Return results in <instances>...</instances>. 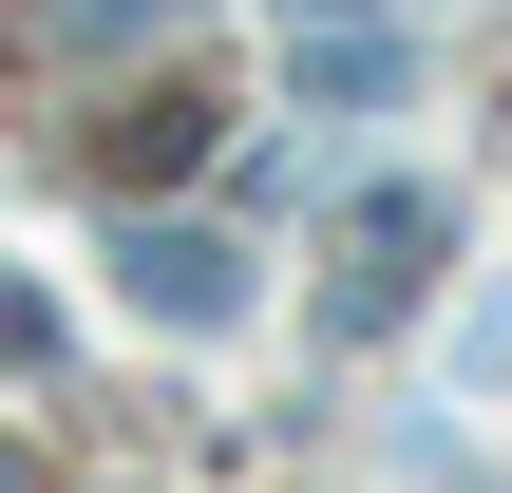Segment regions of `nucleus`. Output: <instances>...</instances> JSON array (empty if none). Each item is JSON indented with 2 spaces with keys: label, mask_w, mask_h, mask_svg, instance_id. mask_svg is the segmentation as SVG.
Instances as JSON below:
<instances>
[{
  "label": "nucleus",
  "mask_w": 512,
  "mask_h": 493,
  "mask_svg": "<svg viewBox=\"0 0 512 493\" xmlns=\"http://www.w3.org/2000/svg\"><path fill=\"white\" fill-rule=\"evenodd\" d=\"M190 152H209L190 95H133V114H114V171H190Z\"/></svg>",
  "instance_id": "obj_3"
},
{
  "label": "nucleus",
  "mask_w": 512,
  "mask_h": 493,
  "mask_svg": "<svg viewBox=\"0 0 512 493\" xmlns=\"http://www.w3.org/2000/svg\"><path fill=\"white\" fill-rule=\"evenodd\" d=\"M38 19H57V38H95V57H114V38H171V19H190V0H38Z\"/></svg>",
  "instance_id": "obj_5"
},
{
  "label": "nucleus",
  "mask_w": 512,
  "mask_h": 493,
  "mask_svg": "<svg viewBox=\"0 0 512 493\" xmlns=\"http://www.w3.org/2000/svg\"><path fill=\"white\" fill-rule=\"evenodd\" d=\"M285 19H304V0H285Z\"/></svg>",
  "instance_id": "obj_6"
},
{
  "label": "nucleus",
  "mask_w": 512,
  "mask_h": 493,
  "mask_svg": "<svg viewBox=\"0 0 512 493\" xmlns=\"http://www.w3.org/2000/svg\"><path fill=\"white\" fill-rule=\"evenodd\" d=\"M114 285H133L152 323H247V247H228V228H152V209H133V228H114Z\"/></svg>",
  "instance_id": "obj_2"
},
{
  "label": "nucleus",
  "mask_w": 512,
  "mask_h": 493,
  "mask_svg": "<svg viewBox=\"0 0 512 493\" xmlns=\"http://www.w3.org/2000/svg\"><path fill=\"white\" fill-rule=\"evenodd\" d=\"M437 247H456V209H437V190H361V209H342V285H323V323H342V342H380V323L437 285Z\"/></svg>",
  "instance_id": "obj_1"
},
{
  "label": "nucleus",
  "mask_w": 512,
  "mask_h": 493,
  "mask_svg": "<svg viewBox=\"0 0 512 493\" xmlns=\"http://www.w3.org/2000/svg\"><path fill=\"white\" fill-rule=\"evenodd\" d=\"M304 95H399V38H304Z\"/></svg>",
  "instance_id": "obj_4"
}]
</instances>
